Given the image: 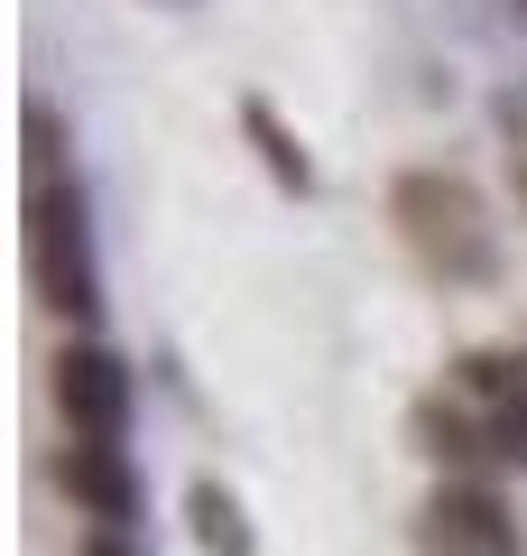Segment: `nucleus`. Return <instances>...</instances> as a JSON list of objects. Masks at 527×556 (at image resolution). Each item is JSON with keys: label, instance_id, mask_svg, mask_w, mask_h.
I'll list each match as a JSON object with an SVG mask.
<instances>
[{"label": "nucleus", "instance_id": "obj_1", "mask_svg": "<svg viewBox=\"0 0 527 556\" xmlns=\"http://www.w3.org/2000/svg\"><path fill=\"white\" fill-rule=\"evenodd\" d=\"M389 223H398V241H408L435 278H453V288H490V278H500L490 204L472 195L453 167H408V177L389 186Z\"/></svg>", "mask_w": 527, "mask_h": 556}, {"label": "nucleus", "instance_id": "obj_2", "mask_svg": "<svg viewBox=\"0 0 527 556\" xmlns=\"http://www.w3.org/2000/svg\"><path fill=\"white\" fill-rule=\"evenodd\" d=\"M20 241H28V288L47 316L93 325L102 316V260H93V214L75 177H47L20 195Z\"/></svg>", "mask_w": 527, "mask_h": 556}, {"label": "nucleus", "instance_id": "obj_3", "mask_svg": "<svg viewBox=\"0 0 527 556\" xmlns=\"http://www.w3.org/2000/svg\"><path fill=\"white\" fill-rule=\"evenodd\" d=\"M416 547L426 556H527V529L481 473H445L416 510Z\"/></svg>", "mask_w": 527, "mask_h": 556}, {"label": "nucleus", "instance_id": "obj_4", "mask_svg": "<svg viewBox=\"0 0 527 556\" xmlns=\"http://www.w3.org/2000/svg\"><path fill=\"white\" fill-rule=\"evenodd\" d=\"M56 408H65V437H102V445H130V408H139V380L112 343L75 334L56 353Z\"/></svg>", "mask_w": 527, "mask_h": 556}, {"label": "nucleus", "instance_id": "obj_5", "mask_svg": "<svg viewBox=\"0 0 527 556\" xmlns=\"http://www.w3.org/2000/svg\"><path fill=\"white\" fill-rule=\"evenodd\" d=\"M56 482H65V501H75V510L93 519L102 538H120V529L139 519V473H130V445L65 437V455H56Z\"/></svg>", "mask_w": 527, "mask_h": 556}, {"label": "nucleus", "instance_id": "obj_6", "mask_svg": "<svg viewBox=\"0 0 527 556\" xmlns=\"http://www.w3.org/2000/svg\"><path fill=\"white\" fill-rule=\"evenodd\" d=\"M408 437H416V455H426L435 473H481V464H509L500 427H490V417L472 408V399H453V390L416 399V417H408Z\"/></svg>", "mask_w": 527, "mask_h": 556}, {"label": "nucleus", "instance_id": "obj_7", "mask_svg": "<svg viewBox=\"0 0 527 556\" xmlns=\"http://www.w3.org/2000/svg\"><path fill=\"white\" fill-rule=\"evenodd\" d=\"M241 130H250V149H259V167H269L287 195H314V159H306V139L278 121V102L269 93H241Z\"/></svg>", "mask_w": 527, "mask_h": 556}, {"label": "nucleus", "instance_id": "obj_8", "mask_svg": "<svg viewBox=\"0 0 527 556\" xmlns=\"http://www.w3.org/2000/svg\"><path fill=\"white\" fill-rule=\"evenodd\" d=\"M20 139H28V186H47V177H75V130H65V112H56L47 93H28Z\"/></svg>", "mask_w": 527, "mask_h": 556}, {"label": "nucleus", "instance_id": "obj_9", "mask_svg": "<svg viewBox=\"0 0 527 556\" xmlns=\"http://www.w3.org/2000/svg\"><path fill=\"white\" fill-rule=\"evenodd\" d=\"M195 538H204V556H250V519H241V501L222 482L195 492Z\"/></svg>", "mask_w": 527, "mask_h": 556}, {"label": "nucleus", "instance_id": "obj_10", "mask_svg": "<svg viewBox=\"0 0 527 556\" xmlns=\"http://www.w3.org/2000/svg\"><path fill=\"white\" fill-rule=\"evenodd\" d=\"M83 556H130V547H120V538H93V547H83Z\"/></svg>", "mask_w": 527, "mask_h": 556}, {"label": "nucleus", "instance_id": "obj_11", "mask_svg": "<svg viewBox=\"0 0 527 556\" xmlns=\"http://www.w3.org/2000/svg\"><path fill=\"white\" fill-rule=\"evenodd\" d=\"M518 195H527V159H518Z\"/></svg>", "mask_w": 527, "mask_h": 556}]
</instances>
